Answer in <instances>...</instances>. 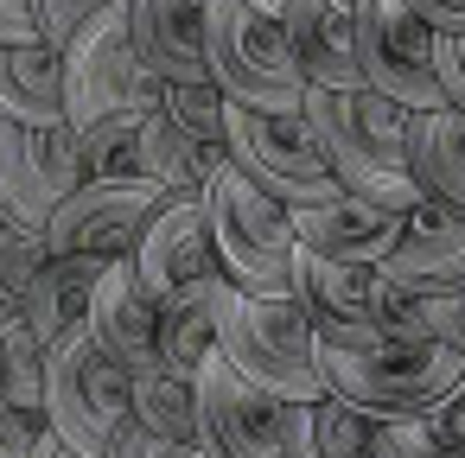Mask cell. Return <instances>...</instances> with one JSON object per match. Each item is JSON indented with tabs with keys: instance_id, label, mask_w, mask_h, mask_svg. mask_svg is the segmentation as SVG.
<instances>
[{
	"instance_id": "6da1fadb",
	"label": "cell",
	"mask_w": 465,
	"mask_h": 458,
	"mask_svg": "<svg viewBox=\"0 0 465 458\" xmlns=\"http://www.w3.org/2000/svg\"><path fill=\"white\" fill-rule=\"evenodd\" d=\"M319 363L325 388L370 420H414L446 407L465 388V350L440 337H401V331H319Z\"/></svg>"
},
{
	"instance_id": "7a4b0ae2",
	"label": "cell",
	"mask_w": 465,
	"mask_h": 458,
	"mask_svg": "<svg viewBox=\"0 0 465 458\" xmlns=\"http://www.w3.org/2000/svg\"><path fill=\"white\" fill-rule=\"evenodd\" d=\"M306 122H312V134H319V147L351 198L395 204V210H414L427 198L408 172L414 109H401L395 96H382L370 83L363 90H306Z\"/></svg>"
},
{
	"instance_id": "3957f363",
	"label": "cell",
	"mask_w": 465,
	"mask_h": 458,
	"mask_svg": "<svg viewBox=\"0 0 465 458\" xmlns=\"http://www.w3.org/2000/svg\"><path fill=\"white\" fill-rule=\"evenodd\" d=\"M217 350L274 401H325V363H319V325L293 293H242L223 287Z\"/></svg>"
},
{
	"instance_id": "277c9868",
	"label": "cell",
	"mask_w": 465,
	"mask_h": 458,
	"mask_svg": "<svg viewBox=\"0 0 465 458\" xmlns=\"http://www.w3.org/2000/svg\"><path fill=\"white\" fill-rule=\"evenodd\" d=\"M153 109H166V77L141 64L122 0L64 45V115L77 134H90L109 122H147Z\"/></svg>"
},
{
	"instance_id": "5b68a950",
	"label": "cell",
	"mask_w": 465,
	"mask_h": 458,
	"mask_svg": "<svg viewBox=\"0 0 465 458\" xmlns=\"http://www.w3.org/2000/svg\"><path fill=\"white\" fill-rule=\"evenodd\" d=\"M204 33H211V77L242 109L300 115L306 109V71L293 58L287 20L249 7V0H204Z\"/></svg>"
},
{
	"instance_id": "8992f818",
	"label": "cell",
	"mask_w": 465,
	"mask_h": 458,
	"mask_svg": "<svg viewBox=\"0 0 465 458\" xmlns=\"http://www.w3.org/2000/svg\"><path fill=\"white\" fill-rule=\"evenodd\" d=\"M211 198V229L223 255V280L242 293H293V261H300V229L293 204L262 191L236 160L204 185Z\"/></svg>"
},
{
	"instance_id": "52a82bcc",
	"label": "cell",
	"mask_w": 465,
	"mask_h": 458,
	"mask_svg": "<svg viewBox=\"0 0 465 458\" xmlns=\"http://www.w3.org/2000/svg\"><path fill=\"white\" fill-rule=\"evenodd\" d=\"M45 420L90 458H109L115 433L134 420V369L96 344L90 318L45 350Z\"/></svg>"
},
{
	"instance_id": "ba28073f",
	"label": "cell",
	"mask_w": 465,
	"mask_h": 458,
	"mask_svg": "<svg viewBox=\"0 0 465 458\" xmlns=\"http://www.w3.org/2000/svg\"><path fill=\"white\" fill-rule=\"evenodd\" d=\"M230 160L262 191H274L293 210L300 204H325V198L344 191L331 160H325V147H319V134H312V122H306V109L300 115H274V109L230 102Z\"/></svg>"
},
{
	"instance_id": "9c48e42d",
	"label": "cell",
	"mask_w": 465,
	"mask_h": 458,
	"mask_svg": "<svg viewBox=\"0 0 465 458\" xmlns=\"http://www.w3.org/2000/svg\"><path fill=\"white\" fill-rule=\"evenodd\" d=\"M357 64L363 83L395 96L401 109H452L440 83V33L408 7V0H357Z\"/></svg>"
},
{
	"instance_id": "30bf717a",
	"label": "cell",
	"mask_w": 465,
	"mask_h": 458,
	"mask_svg": "<svg viewBox=\"0 0 465 458\" xmlns=\"http://www.w3.org/2000/svg\"><path fill=\"white\" fill-rule=\"evenodd\" d=\"M90 179L84 134L71 122H14L0 115V204L14 223L45 229L52 210Z\"/></svg>"
},
{
	"instance_id": "8fae6325",
	"label": "cell",
	"mask_w": 465,
	"mask_h": 458,
	"mask_svg": "<svg viewBox=\"0 0 465 458\" xmlns=\"http://www.w3.org/2000/svg\"><path fill=\"white\" fill-rule=\"evenodd\" d=\"M173 191L160 179H84L45 223L52 255H90V261H122L141 248L147 223L160 217Z\"/></svg>"
},
{
	"instance_id": "7c38bea8",
	"label": "cell",
	"mask_w": 465,
	"mask_h": 458,
	"mask_svg": "<svg viewBox=\"0 0 465 458\" xmlns=\"http://www.w3.org/2000/svg\"><path fill=\"white\" fill-rule=\"evenodd\" d=\"M198 445L211 458H293L287 401L255 388L223 350L198 369Z\"/></svg>"
},
{
	"instance_id": "4fadbf2b",
	"label": "cell",
	"mask_w": 465,
	"mask_h": 458,
	"mask_svg": "<svg viewBox=\"0 0 465 458\" xmlns=\"http://www.w3.org/2000/svg\"><path fill=\"white\" fill-rule=\"evenodd\" d=\"M128 261H134V274H141V287H147L153 299H173V293H185L192 280L223 274L217 229H211V198H204V191H173Z\"/></svg>"
},
{
	"instance_id": "5bb4252c",
	"label": "cell",
	"mask_w": 465,
	"mask_h": 458,
	"mask_svg": "<svg viewBox=\"0 0 465 458\" xmlns=\"http://www.w3.org/2000/svg\"><path fill=\"white\" fill-rule=\"evenodd\" d=\"M382 274H389L395 287L420 293V299L459 293V287H465V210L420 198V204L408 210V223H401V236H395Z\"/></svg>"
},
{
	"instance_id": "9a60e30c",
	"label": "cell",
	"mask_w": 465,
	"mask_h": 458,
	"mask_svg": "<svg viewBox=\"0 0 465 458\" xmlns=\"http://www.w3.org/2000/svg\"><path fill=\"white\" fill-rule=\"evenodd\" d=\"M128 33L153 77L166 83H217L211 77V33L204 0H128Z\"/></svg>"
},
{
	"instance_id": "2e32d148",
	"label": "cell",
	"mask_w": 465,
	"mask_h": 458,
	"mask_svg": "<svg viewBox=\"0 0 465 458\" xmlns=\"http://www.w3.org/2000/svg\"><path fill=\"white\" fill-rule=\"evenodd\" d=\"M401 223H408V210H395V204H370V198H351V191L293 210L300 248L331 255V261H389Z\"/></svg>"
},
{
	"instance_id": "e0dca14e",
	"label": "cell",
	"mask_w": 465,
	"mask_h": 458,
	"mask_svg": "<svg viewBox=\"0 0 465 458\" xmlns=\"http://www.w3.org/2000/svg\"><path fill=\"white\" fill-rule=\"evenodd\" d=\"M90 331H96V344H103L115 363H128V369L160 363V299L141 287V274H134L128 255L103 268L96 299H90Z\"/></svg>"
},
{
	"instance_id": "ac0fdd59",
	"label": "cell",
	"mask_w": 465,
	"mask_h": 458,
	"mask_svg": "<svg viewBox=\"0 0 465 458\" xmlns=\"http://www.w3.org/2000/svg\"><path fill=\"white\" fill-rule=\"evenodd\" d=\"M293 58L306 71L312 90H363V64H357V20L338 0H293L281 14Z\"/></svg>"
},
{
	"instance_id": "d6986e66",
	"label": "cell",
	"mask_w": 465,
	"mask_h": 458,
	"mask_svg": "<svg viewBox=\"0 0 465 458\" xmlns=\"http://www.w3.org/2000/svg\"><path fill=\"white\" fill-rule=\"evenodd\" d=\"M0 115L71 122L64 115V52L52 39H0Z\"/></svg>"
},
{
	"instance_id": "ffe728a7",
	"label": "cell",
	"mask_w": 465,
	"mask_h": 458,
	"mask_svg": "<svg viewBox=\"0 0 465 458\" xmlns=\"http://www.w3.org/2000/svg\"><path fill=\"white\" fill-rule=\"evenodd\" d=\"M408 172L433 204L465 210V115L459 109H414V122H408Z\"/></svg>"
},
{
	"instance_id": "44dd1931",
	"label": "cell",
	"mask_w": 465,
	"mask_h": 458,
	"mask_svg": "<svg viewBox=\"0 0 465 458\" xmlns=\"http://www.w3.org/2000/svg\"><path fill=\"white\" fill-rule=\"evenodd\" d=\"M223 274L211 280H192L185 293L160 299V363L198 375L211 356H217V318H223Z\"/></svg>"
},
{
	"instance_id": "7402d4cb",
	"label": "cell",
	"mask_w": 465,
	"mask_h": 458,
	"mask_svg": "<svg viewBox=\"0 0 465 458\" xmlns=\"http://www.w3.org/2000/svg\"><path fill=\"white\" fill-rule=\"evenodd\" d=\"M141 166H147V179H160L166 191H204V185L230 166V147L198 141V134L179 128L166 109H153V115L141 122Z\"/></svg>"
},
{
	"instance_id": "603a6c76",
	"label": "cell",
	"mask_w": 465,
	"mask_h": 458,
	"mask_svg": "<svg viewBox=\"0 0 465 458\" xmlns=\"http://www.w3.org/2000/svg\"><path fill=\"white\" fill-rule=\"evenodd\" d=\"M103 268H109V261H90V255H52L45 274H39V287L26 293V325H33L45 344H58L71 325L90 318V299H96Z\"/></svg>"
},
{
	"instance_id": "cb8c5ba5",
	"label": "cell",
	"mask_w": 465,
	"mask_h": 458,
	"mask_svg": "<svg viewBox=\"0 0 465 458\" xmlns=\"http://www.w3.org/2000/svg\"><path fill=\"white\" fill-rule=\"evenodd\" d=\"M370 433H376V420L338 395L287 407V452L293 458H370Z\"/></svg>"
},
{
	"instance_id": "d4e9b609",
	"label": "cell",
	"mask_w": 465,
	"mask_h": 458,
	"mask_svg": "<svg viewBox=\"0 0 465 458\" xmlns=\"http://www.w3.org/2000/svg\"><path fill=\"white\" fill-rule=\"evenodd\" d=\"M134 420L179 445H198V375H185L173 363L134 369Z\"/></svg>"
},
{
	"instance_id": "484cf974",
	"label": "cell",
	"mask_w": 465,
	"mask_h": 458,
	"mask_svg": "<svg viewBox=\"0 0 465 458\" xmlns=\"http://www.w3.org/2000/svg\"><path fill=\"white\" fill-rule=\"evenodd\" d=\"M45 337L20 318L7 337H0V395H7L14 407H26V414H39L45 420Z\"/></svg>"
},
{
	"instance_id": "4316f807",
	"label": "cell",
	"mask_w": 465,
	"mask_h": 458,
	"mask_svg": "<svg viewBox=\"0 0 465 458\" xmlns=\"http://www.w3.org/2000/svg\"><path fill=\"white\" fill-rule=\"evenodd\" d=\"M389 426H395V439H401L408 458H465V395H452L433 414L389 420Z\"/></svg>"
},
{
	"instance_id": "83f0119b",
	"label": "cell",
	"mask_w": 465,
	"mask_h": 458,
	"mask_svg": "<svg viewBox=\"0 0 465 458\" xmlns=\"http://www.w3.org/2000/svg\"><path fill=\"white\" fill-rule=\"evenodd\" d=\"M166 115L179 128H192L198 141L230 147V96H223V83H166Z\"/></svg>"
},
{
	"instance_id": "f1b7e54d",
	"label": "cell",
	"mask_w": 465,
	"mask_h": 458,
	"mask_svg": "<svg viewBox=\"0 0 465 458\" xmlns=\"http://www.w3.org/2000/svg\"><path fill=\"white\" fill-rule=\"evenodd\" d=\"M84 160H90V179H147V166H141V122L90 128L84 134Z\"/></svg>"
},
{
	"instance_id": "f546056e",
	"label": "cell",
	"mask_w": 465,
	"mask_h": 458,
	"mask_svg": "<svg viewBox=\"0 0 465 458\" xmlns=\"http://www.w3.org/2000/svg\"><path fill=\"white\" fill-rule=\"evenodd\" d=\"M45 261H52V242H45V229H26V223H14L7 236H0V274H7V287H14L20 299L39 287Z\"/></svg>"
},
{
	"instance_id": "4dcf8cb0",
	"label": "cell",
	"mask_w": 465,
	"mask_h": 458,
	"mask_svg": "<svg viewBox=\"0 0 465 458\" xmlns=\"http://www.w3.org/2000/svg\"><path fill=\"white\" fill-rule=\"evenodd\" d=\"M109 7H122V0H39V33L64 52V45H71L90 20H103Z\"/></svg>"
},
{
	"instance_id": "1f68e13d",
	"label": "cell",
	"mask_w": 465,
	"mask_h": 458,
	"mask_svg": "<svg viewBox=\"0 0 465 458\" xmlns=\"http://www.w3.org/2000/svg\"><path fill=\"white\" fill-rule=\"evenodd\" d=\"M39 414L14 407L7 395H0V458H39Z\"/></svg>"
},
{
	"instance_id": "d6a6232c",
	"label": "cell",
	"mask_w": 465,
	"mask_h": 458,
	"mask_svg": "<svg viewBox=\"0 0 465 458\" xmlns=\"http://www.w3.org/2000/svg\"><path fill=\"white\" fill-rule=\"evenodd\" d=\"M109 458H185V445L166 439V433H153V426H141V420H128V426L115 433Z\"/></svg>"
},
{
	"instance_id": "836d02e7",
	"label": "cell",
	"mask_w": 465,
	"mask_h": 458,
	"mask_svg": "<svg viewBox=\"0 0 465 458\" xmlns=\"http://www.w3.org/2000/svg\"><path fill=\"white\" fill-rule=\"evenodd\" d=\"M427 331L452 350H465V287L459 293H433L427 299Z\"/></svg>"
},
{
	"instance_id": "e575fe53",
	"label": "cell",
	"mask_w": 465,
	"mask_h": 458,
	"mask_svg": "<svg viewBox=\"0 0 465 458\" xmlns=\"http://www.w3.org/2000/svg\"><path fill=\"white\" fill-rule=\"evenodd\" d=\"M440 83H446V102L465 115V33H440Z\"/></svg>"
},
{
	"instance_id": "d590c367",
	"label": "cell",
	"mask_w": 465,
	"mask_h": 458,
	"mask_svg": "<svg viewBox=\"0 0 465 458\" xmlns=\"http://www.w3.org/2000/svg\"><path fill=\"white\" fill-rule=\"evenodd\" d=\"M0 39H45L39 33V0H0Z\"/></svg>"
},
{
	"instance_id": "8d00e7d4",
	"label": "cell",
	"mask_w": 465,
	"mask_h": 458,
	"mask_svg": "<svg viewBox=\"0 0 465 458\" xmlns=\"http://www.w3.org/2000/svg\"><path fill=\"white\" fill-rule=\"evenodd\" d=\"M433 33H465V0H408Z\"/></svg>"
},
{
	"instance_id": "74e56055",
	"label": "cell",
	"mask_w": 465,
	"mask_h": 458,
	"mask_svg": "<svg viewBox=\"0 0 465 458\" xmlns=\"http://www.w3.org/2000/svg\"><path fill=\"white\" fill-rule=\"evenodd\" d=\"M39 458H90V452H77V445H71V439L45 420V426H39Z\"/></svg>"
},
{
	"instance_id": "f35d334b",
	"label": "cell",
	"mask_w": 465,
	"mask_h": 458,
	"mask_svg": "<svg viewBox=\"0 0 465 458\" xmlns=\"http://www.w3.org/2000/svg\"><path fill=\"white\" fill-rule=\"evenodd\" d=\"M20 318H26V299H20V293L7 287V274H0V337H7V331H14Z\"/></svg>"
},
{
	"instance_id": "ab89813d",
	"label": "cell",
	"mask_w": 465,
	"mask_h": 458,
	"mask_svg": "<svg viewBox=\"0 0 465 458\" xmlns=\"http://www.w3.org/2000/svg\"><path fill=\"white\" fill-rule=\"evenodd\" d=\"M370 458H408V452H401V439H395V426H389V420H376V433H370Z\"/></svg>"
},
{
	"instance_id": "60d3db41",
	"label": "cell",
	"mask_w": 465,
	"mask_h": 458,
	"mask_svg": "<svg viewBox=\"0 0 465 458\" xmlns=\"http://www.w3.org/2000/svg\"><path fill=\"white\" fill-rule=\"evenodd\" d=\"M249 7H262V14H274V20H281V14L293 7V0H249Z\"/></svg>"
},
{
	"instance_id": "b9f144b4",
	"label": "cell",
	"mask_w": 465,
	"mask_h": 458,
	"mask_svg": "<svg viewBox=\"0 0 465 458\" xmlns=\"http://www.w3.org/2000/svg\"><path fill=\"white\" fill-rule=\"evenodd\" d=\"M7 229H14V217H7V204H0V236H7Z\"/></svg>"
},
{
	"instance_id": "7bdbcfd3",
	"label": "cell",
	"mask_w": 465,
	"mask_h": 458,
	"mask_svg": "<svg viewBox=\"0 0 465 458\" xmlns=\"http://www.w3.org/2000/svg\"><path fill=\"white\" fill-rule=\"evenodd\" d=\"M185 458H211V452H204V445H185Z\"/></svg>"
},
{
	"instance_id": "ee69618b",
	"label": "cell",
	"mask_w": 465,
	"mask_h": 458,
	"mask_svg": "<svg viewBox=\"0 0 465 458\" xmlns=\"http://www.w3.org/2000/svg\"><path fill=\"white\" fill-rule=\"evenodd\" d=\"M338 7H357V0H338Z\"/></svg>"
},
{
	"instance_id": "f6af8a7d",
	"label": "cell",
	"mask_w": 465,
	"mask_h": 458,
	"mask_svg": "<svg viewBox=\"0 0 465 458\" xmlns=\"http://www.w3.org/2000/svg\"><path fill=\"white\" fill-rule=\"evenodd\" d=\"M459 395H465V388H459Z\"/></svg>"
}]
</instances>
